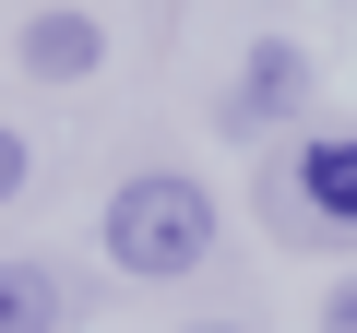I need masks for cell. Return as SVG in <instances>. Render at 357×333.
<instances>
[{"mask_svg":"<svg viewBox=\"0 0 357 333\" xmlns=\"http://www.w3.org/2000/svg\"><path fill=\"white\" fill-rule=\"evenodd\" d=\"M321 333H357V274H345V286L321 297Z\"/></svg>","mask_w":357,"mask_h":333,"instance_id":"obj_6","label":"cell"},{"mask_svg":"<svg viewBox=\"0 0 357 333\" xmlns=\"http://www.w3.org/2000/svg\"><path fill=\"white\" fill-rule=\"evenodd\" d=\"M24 179H36V166H24V143H13V131H0V203H13Z\"/></svg>","mask_w":357,"mask_h":333,"instance_id":"obj_7","label":"cell"},{"mask_svg":"<svg viewBox=\"0 0 357 333\" xmlns=\"http://www.w3.org/2000/svg\"><path fill=\"white\" fill-rule=\"evenodd\" d=\"M96 60H107V36H96L84 13H36V24H24V72H36V84H84Z\"/></svg>","mask_w":357,"mask_h":333,"instance_id":"obj_2","label":"cell"},{"mask_svg":"<svg viewBox=\"0 0 357 333\" xmlns=\"http://www.w3.org/2000/svg\"><path fill=\"white\" fill-rule=\"evenodd\" d=\"M203 250H215L203 179H119V203H107V262L119 274L167 286V274H203Z\"/></svg>","mask_w":357,"mask_h":333,"instance_id":"obj_1","label":"cell"},{"mask_svg":"<svg viewBox=\"0 0 357 333\" xmlns=\"http://www.w3.org/2000/svg\"><path fill=\"white\" fill-rule=\"evenodd\" d=\"M0 333H60V274L48 262H0Z\"/></svg>","mask_w":357,"mask_h":333,"instance_id":"obj_5","label":"cell"},{"mask_svg":"<svg viewBox=\"0 0 357 333\" xmlns=\"http://www.w3.org/2000/svg\"><path fill=\"white\" fill-rule=\"evenodd\" d=\"M298 84H310V72H298V48H286V36H262V48H250V72H238V119H250V131H262V119H286V107H298Z\"/></svg>","mask_w":357,"mask_h":333,"instance_id":"obj_4","label":"cell"},{"mask_svg":"<svg viewBox=\"0 0 357 333\" xmlns=\"http://www.w3.org/2000/svg\"><path fill=\"white\" fill-rule=\"evenodd\" d=\"M298 191H310V215L357 226V131H321V143L298 155Z\"/></svg>","mask_w":357,"mask_h":333,"instance_id":"obj_3","label":"cell"},{"mask_svg":"<svg viewBox=\"0 0 357 333\" xmlns=\"http://www.w3.org/2000/svg\"><path fill=\"white\" fill-rule=\"evenodd\" d=\"M215 333H227V321H215Z\"/></svg>","mask_w":357,"mask_h":333,"instance_id":"obj_8","label":"cell"}]
</instances>
